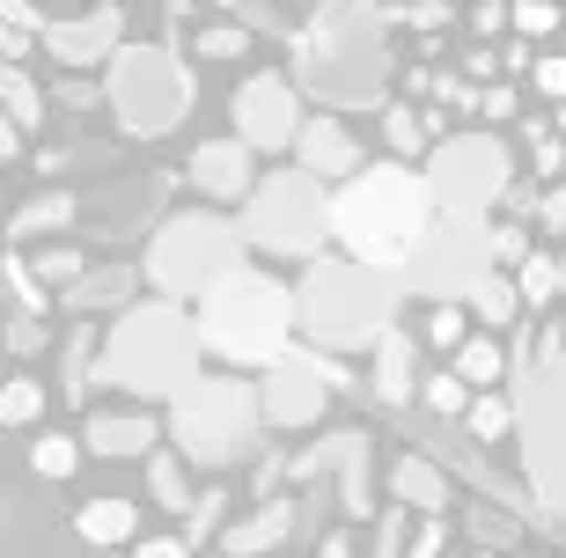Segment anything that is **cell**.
<instances>
[{"label": "cell", "mask_w": 566, "mask_h": 558, "mask_svg": "<svg viewBox=\"0 0 566 558\" xmlns=\"http://www.w3.org/2000/svg\"><path fill=\"white\" fill-rule=\"evenodd\" d=\"M427 228H434V191L412 162H368L354 177H338L332 243H346V257L376 272H405V257L427 243Z\"/></svg>", "instance_id": "1"}, {"label": "cell", "mask_w": 566, "mask_h": 558, "mask_svg": "<svg viewBox=\"0 0 566 558\" xmlns=\"http://www.w3.org/2000/svg\"><path fill=\"white\" fill-rule=\"evenodd\" d=\"M199 324L177 294L163 302H126L118 324L104 331V352H96V368L88 382H111V390H126L133 404H169V397L185 390L191 375H199Z\"/></svg>", "instance_id": "2"}, {"label": "cell", "mask_w": 566, "mask_h": 558, "mask_svg": "<svg viewBox=\"0 0 566 558\" xmlns=\"http://www.w3.org/2000/svg\"><path fill=\"white\" fill-rule=\"evenodd\" d=\"M191 324H199V346L213 360H229L235 375L273 368L280 352L294 346V287H280L273 272H258L243 257L207 294H191Z\"/></svg>", "instance_id": "3"}, {"label": "cell", "mask_w": 566, "mask_h": 558, "mask_svg": "<svg viewBox=\"0 0 566 558\" xmlns=\"http://www.w3.org/2000/svg\"><path fill=\"white\" fill-rule=\"evenodd\" d=\"M398 272H376L360 257H332L316 250L302 257V280H294V331H310L316 346H376L382 324H398Z\"/></svg>", "instance_id": "4"}, {"label": "cell", "mask_w": 566, "mask_h": 558, "mask_svg": "<svg viewBox=\"0 0 566 558\" xmlns=\"http://www.w3.org/2000/svg\"><path fill=\"white\" fill-rule=\"evenodd\" d=\"M382 66H390V44L360 0H332L294 30V82H310V96H324V104L382 96Z\"/></svg>", "instance_id": "5"}, {"label": "cell", "mask_w": 566, "mask_h": 558, "mask_svg": "<svg viewBox=\"0 0 566 558\" xmlns=\"http://www.w3.org/2000/svg\"><path fill=\"white\" fill-rule=\"evenodd\" d=\"M258 427H265V419H258V382L251 375H207L199 368L163 412V441L185 455L191 471H229L235 455L251 449Z\"/></svg>", "instance_id": "6"}, {"label": "cell", "mask_w": 566, "mask_h": 558, "mask_svg": "<svg viewBox=\"0 0 566 558\" xmlns=\"http://www.w3.org/2000/svg\"><path fill=\"white\" fill-rule=\"evenodd\" d=\"M243 257H251V243H243V228H235L229 213L191 207V213H169V221L147 235L140 272L155 280V294H177V302H191V294H207L221 272H235Z\"/></svg>", "instance_id": "7"}, {"label": "cell", "mask_w": 566, "mask_h": 558, "mask_svg": "<svg viewBox=\"0 0 566 558\" xmlns=\"http://www.w3.org/2000/svg\"><path fill=\"white\" fill-rule=\"evenodd\" d=\"M104 66H111L104 74V110L118 118L126 140H163L169 125H185L191 74H185L177 52H163V44H118Z\"/></svg>", "instance_id": "8"}, {"label": "cell", "mask_w": 566, "mask_h": 558, "mask_svg": "<svg viewBox=\"0 0 566 558\" xmlns=\"http://www.w3.org/2000/svg\"><path fill=\"white\" fill-rule=\"evenodd\" d=\"M235 228H243V243L265 250V257H316L324 250V235H332V191L316 185L310 169H273V177H258L251 199H243V213H235Z\"/></svg>", "instance_id": "9"}, {"label": "cell", "mask_w": 566, "mask_h": 558, "mask_svg": "<svg viewBox=\"0 0 566 558\" xmlns=\"http://www.w3.org/2000/svg\"><path fill=\"white\" fill-rule=\"evenodd\" d=\"M427 191H434V213H471V221H493L515 185V147L501 133H441L427 147Z\"/></svg>", "instance_id": "10"}, {"label": "cell", "mask_w": 566, "mask_h": 558, "mask_svg": "<svg viewBox=\"0 0 566 558\" xmlns=\"http://www.w3.org/2000/svg\"><path fill=\"white\" fill-rule=\"evenodd\" d=\"M493 272V221H471V213H434L427 243L405 257L398 287L420 294V302H463L471 280Z\"/></svg>", "instance_id": "11"}, {"label": "cell", "mask_w": 566, "mask_h": 558, "mask_svg": "<svg viewBox=\"0 0 566 558\" xmlns=\"http://www.w3.org/2000/svg\"><path fill=\"white\" fill-rule=\"evenodd\" d=\"M258 419L280 427V434H310L332 419V382L316 375L310 346H287L273 368H258Z\"/></svg>", "instance_id": "12"}, {"label": "cell", "mask_w": 566, "mask_h": 558, "mask_svg": "<svg viewBox=\"0 0 566 558\" xmlns=\"http://www.w3.org/2000/svg\"><path fill=\"white\" fill-rule=\"evenodd\" d=\"M229 118H235V140H251V155H287L294 133H302L294 74H251V82H235Z\"/></svg>", "instance_id": "13"}, {"label": "cell", "mask_w": 566, "mask_h": 558, "mask_svg": "<svg viewBox=\"0 0 566 558\" xmlns=\"http://www.w3.org/2000/svg\"><path fill=\"white\" fill-rule=\"evenodd\" d=\"M191 191L207 199V207H243L258 185V169H251V140H235V133H221V140H199L191 147V162H185Z\"/></svg>", "instance_id": "14"}, {"label": "cell", "mask_w": 566, "mask_h": 558, "mask_svg": "<svg viewBox=\"0 0 566 558\" xmlns=\"http://www.w3.org/2000/svg\"><path fill=\"white\" fill-rule=\"evenodd\" d=\"M118 38H126V8H82V15H44V52L60 66H104L111 52H118Z\"/></svg>", "instance_id": "15"}, {"label": "cell", "mask_w": 566, "mask_h": 558, "mask_svg": "<svg viewBox=\"0 0 566 558\" xmlns=\"http://www.w3.org/2000/svg\"><path fill=\"white\" fill-rule=\"evenodd\" d=\"M294 169H310L316 185H338V177H354L360 169V147H354V133L338 118H302V133H294Z\"/></svg>", "instance_id": "16"}, {"label": "cell", "mask_w": 566, "mask_h": 558, "mask_svg": "<svg viewBox=\"0 0 566 558\" xmlns=\"http://www.w3.org/2000/svg\"><path fill=\"white\" fill-rule=\"evenodd\" d=\"M420 338L405 331V324H382L376 331V375H368V382H376V397L382 404H412V397H420Z\"/></svg>", "instance_id": "17"}, {"label": "cell", "mask_w": 566, "mask_h": 558, "mask_svg": "<svg viewBox=\"0 0 566 558\" xmlns=\"http://www.w3.org/2000/svg\"><path fill=\"white\" fill-rule=\"evenodd\" d=\"M155 441H163V419L140 412V404L88 412V427H82V449H88V455H147Z\"/></svg>", "instance_id": "18"}, {"label": "cell", "mask_w": 566, "mask_h": 558, "mask_svg": "<svg viewBox=\"0 0 566 558\" xmlns=\"http://www.w3.org/2000/svg\"><path fill=\"white\" fill-rule=\"evenodd\" d=\"M294 515H302V507L273 493V499H258L243 522H221V537H213V544H221L229 558H265V551H280V544H287Z\"/></svg>", "instance_id": "19"}, {"label": "cell", "mask_w": 566, "mask_h": 558, "mask_svg": "<svg viewBox=\"0 0 566 558\" xmlns=\"http://www.w3.org/2000/svg\"><path fill=\"white\" fill-rule=\"evenodd\" d=\"M74 537L96 544V551H118V544L140 537V507H133V499H118V493L82 499V507H74Z\"/></svg>", "instance_id": "20"}, {"label": "cell", "mask_w": 566, "mask_h": 558, "mask_svg": "<svg viewBox=\"0 0 566 558\" xmlns=\"http://www.w3.org/2000/svg\"><path fill=\"white\" fill-rule=\"evenodd\" d=\"M390 493H398L412 515H449V477H441V463H427V455H398V463H390Z\"/></svg>", "instance_id": "21"}, {"label": "cell", "mask_w": 566, "mask_h": 558, "mask_svg": "<svg viewBox=\"0 0 566 558\" xmlns=\"http://www.w3.org/2000/svg\"><path fill=\"white\" fill-rule=\"evenodd\" d=\"M463 309H471V324H479V331H507V324L523 316V294H515V280H507V272L493 265L485 280H471Z\"/></svg>", "instance_id": "22"}, {"label": "cell", "mask_w": 566, "mask_h": 558, "mask_svg": "<svg viewBox=\"0 0 566 558\" xmlns=\"http://www.w3.org/2000/svg\"><path fill=\"white\" fill-rule=\"evenodd\" d=\"M126 294H133V265H104V272H82L74 287H60V309L96 316V309H118Z\"/></svg>", "instance_id": "23"}, {"label": "cell", "mask_w": 566, "mask_h": 558, "mask_svg": "<svg viewBox=\"0 0 566 558\" xmlns=\"http://www.w3.org/2000/svg\"><path fill=\"white\" fill-rule=\"evenodd\" d=\"M382 140H390V155H398V162H405V155H427V147H434L441 140V110L434 104H390V110H382Z\"/></svg>", "instance_id": "24"}, {"label": "cell", "mask_w": 566, "mask_h": 558, "mask_svg": "<svg viewBox=\"0 0 566 558\" xmlns=\"http://www.w3.org/2000/svg\"><path fill=\"white\" fill-rule=\"evenodd\" d=\"M354 455H368V434H324L302 455H287V477L294 485H316V477H338V463H354Z\"/></svg>", "instance_id": "25"}, {"label": "cell", "mask_w": 566, "mask_h": 558, "mask_svg": "<svg viewBox=\"0 0 566 558\" xmlns=\"http://www.w3.org/2000/svg\"><path fill=\"white\" fill-rule=\"evenodd\" d=\"M449 368H457L471 390H493V382L507 375V346H501V331H471L457 352H449Z\"/></svg>", "instance_id": "26"}, {"label": "cell", "mask_w": 566, "mask_h": 558, "mask_svg": "<svg viewBox=\"0 0 566 558\" xmlns=\"http://www.w3.org/2000/svg\"><path fill=\"white\" fill-rule=\"evenodd\" d=\"M82 434H60V427H38V434H30V471L44 477V485H66V477L82 471Z\"/></svg>", "instance_id": "27"}, {"label": "cell", "mask_w": 566, "mask_h": 558, "mask_svg": "<svg viewBox=\"0 0 566 558\" xmlns=\"http://www.w3.org/2000/svg\"><path fill=\"white\" fill-rule=\"evenodd\" d=\"M147 493H155V507H169V515H185L191 507V463L177 449H147Z\"/></svg>", "instance_id": "28"}, {"label": "cell", "mask_w": 566, "mask_h": 558, "mask_svg": "<svg viewBox=\"0 0 566 558\" xmlns=\"http://www.w3.org/2000/svg\"><path fill=\"white\" fill-rule=\"evenodd\" d=\"M74 213H82V199H74V191H44V199H30V207H15V221H8V243L52 235V228H74Z\"/></svg>", "instance_id": "29"}, {"label": "cell", "mask_w": 566, "mask_h": 558, "mask_svg": "<svg viewBox=\"0 0 566 558\" xmlns=\"http://www.w3.org/2000/svg\"><path fill=\"white\" fill-rule=\"evenodd\" d=\"M44 419V382L38 375H8L0 382V434H38Z\"/></svg>", "instance_id": "30"}, {"label": "cell", "mask_w": 566, "mask_h": 558, "mask_svg": "<svg viewBox=\"0 0 566 558\" xmlns=\"http://www.w3.org/2000/svg\"><path fill=\"white\" fill-rule=\"evenodd\" d=\"M0 110H8V118H15L22 133H38V125L52 118V96H44V88L30 82L22 66H0Z\"/></svg>", "instance_id": "31"}, {"label": "cell", "mask_w": 566, "mask_h": 558, "mask_svg": "<svg viewBox=\"0 0 566 558\" xmlns=\"http://www.w3.org/2000/svg\"><path fill=\"white\" fill-rule=\"evenodd\" d=\"M507 280H515V294H523V309H552V302H559V257H552V250H530Z\"/></svg>", "instance_id": "32"}, {"label": "cell", "mask_w": 566, "mask_h": 558, "mask_svg": "<svg viewBox=\"0 0 566 558\" xmlns=\"http://www.w3.org/2000/svg\"><path fill=\"white\" fill-rule=\"evenodd\" d=\"M471 441H501L507 427H515V404H507L501 390H471V404H463V419H457Z\"/></svg>", "instance_id": "33"}, {"label": "cell", "mask_w": 566, "mask_h": 558, "mask_svg": "<svg viewBox=\"0 0 566 558\" xmlns=\"http://www.w3.org/2000/svg\"><path fill=\"white\" fill-rule=\"evenodd\" d=\"M338 515L346 522H376V477H368V455L338 463Z\"/></svg>", "instance_id": "34"}, {"label": "cell", "mask_w": 566, "mask_h": 558, "mask_svg": "<svg viewBox=\"0 0 566 558\" xmlns=\"http://www.w3.org/2000/svg\"><path fill=\"white\" fill-rule=\"evenodd\" d=\"M0 287L15 294V309H22V316H44V309H52V287H44L38 272H30V257H15V250L0 257Z\"/></svg>", "instance_id": "35"}, {"label": "cell", "mask_w": 566, "mask_h": 558, "mask_svg": "<svg viewBox=\"0 0 566 558\" xmlns=\"http://www.w3.org/2000/svg\"><path fill=\"white\" fill-rule=\"evenodd\" d=\"M463 338H471V309H463V302H434V309H427V331H420V346H434L441 360H449V352H457Z\"/></svg>", "instance_id": "36"}, {"label": "cell", "mask_w": 566, "mask_h": 558, "mask_svg": "<svg viewBox=\"0 0 566 558\" xmlns=\"http://www.w3.org/2000/svg\"><path fill=\"white\" fill-rule=\"evenodd\" d=\"M420 404L434 419H463V404H471V382H463L457 368H434V375H420Z\"/></svg>", "instance_id": "37"}, {"label": "cell", "mask_w": 566, "mask_h": 558, "mask_svg": "<svg viewBox=\"0 0 566 558\" xmlns=\"http://www.w3.org/2000/svg\"><path fill=\"white\" fill-rule=\"evenodd\" d=\"M221 515H229V485L191 493V507H185V544H191V551H199L207 537H221Z\"/></svg>", "instance_id": "38"}, {"label": "cell", "mask_w": 566, "mask_h": 558, "mask_svg": "<svg viewBox=\"0 0 566 558\" xmlns=\"http://www.w3.org/2000/svg\"><path fill=\"white\" fill-rule=\"evenodd\" d=\"M30 272H38L44 287H74L88 272V257H82V243H44L38 257H30Z\"/></svg>", "instance_id": "39"}, {"label": "cell", "mask_w": 566, "mask_h": 558, "mask_svg": "<svg viewBox=\"0 0 566 558\" xmlns=\"http://www.w3.org/2000/svg\"><path fill=\"white\" fill-rule=\"evenodd\" d=\"M559 22H566L559 0H507V30H515V38H552Z\"/></svg>", "instance_id": "40"}, {"label": "cell", "mask_w": 566, "mask_h": 558, "mask_svg": "<svg viewBox=\"0 0 566 558\" xmlns=\"http://www.w3.org/2000/svg\"><path fill=\"white\" fill-rule=\"evenodd\" d=\"M405 537H412V507H376V537H368V558H405Z\"/></svg>", "instance_id": "41"}, {"label": "cell", "mask_w": 566, "mask_h": 558, "mask_svg": "<svg viewBox=\"0 0 566 558\" xmlns=\"http://www.w3.org/2000/svg\"><path fill=\"white\" fill-rule=\"evenodd\" d=\"M191 52H199V60H243V52H251V30H235V22L199 30V38H191Z\"/></svg>", "instance_id": "42"}, {"label": "cell", "mask_w": 566, "mask_h": 558, "mask_svg": "<svg viewBox=\"0 0 566 558\" xmlns=\"http://www.w3.org/2000/svg\"><path fill=\"white\" fill-rule=\"evenodd\" d=\"M530 250H537V235H530L523 221H501V228H493V265H501V272H515Z\"/></svg>", "instance_id": "43"}, {"label": "cell", "mask_w": 566, "mask_h": 558, "mask_svg": "<svg viewBox=\"0 0 566 558\" xmlns=\"http://www.w3.org/2000/svg\"><path fill=\"white\" fill-rule=\"evenodd\" d=\"M530 88L552 96V104H566V52H537L530 60Z\"/></svg>", "instance_id": "44"}, {"label": "cell", "mask_w": 566, "mask_h": 558, "mask_svg": "<svg viewBox=\"0 0 566 558\" xmlns=\"http://www.w3.org/2000/svg\"><path fill=\"white\" fill-rule=\"evenodd\" d=\"M441 551H449V522L420 515V522H412V537H405V558H441Z\"/></svg>", "instance_id": "45"}, {"label": "cell", "mask_w": 566, "mask_h": 558, "mask_svg": "<svg viewBox=\"0 0 566 558\" xmlns=\"http://www.w3.org/2000/svg\"><path fill=\"white\" fill-rule=\"evenodd\" d=\"M52 104H60V110H96V104H104V82H82V74H66V82L52 88Z\"/></svg>", "instance_id": "46"}, {"label": "cell", "mask_w": 566, "mask_h": 558, "mask_svg": "<svg viewBox=\"0 0 566 558\" xmlns=\"http://www.w3.org/2000/svg\"><path fill=\"white\" fill-rule=\"evenodd\" d=\"M537 228H545V235H559V243H566V185L537 191Z\"/></svg>", "instance_id": "47"}, {"label": "cell", "mask_w": 566, "mask_h": 558, "mask_svg": "<svg viewBox=\"0 0 566 558\" xmlns=\"http://www.w3.org/2000/svg\"><path fill=\"white\" fill-rule=\"evenodd\" d=\"M0 352H44V324H38V316H15L8 338H0Z\"/></svg>", "instance_id": "48"}, {"label": "cell", "mask_w": 566, "mask_h": 558, "mask_svg": "<svg viewBox=\"0 0 566 558\" xmlns=\"http://www.w3.org/2000/svg\"><path fill=\"white\" fill-rule=\"evenodd\" d=\"M0 22H15V30L44 38V8H38V0H0Z\"/></svg>", "instance_id": "49"}, {"label": "cell", "mask_w": 566, "mask_h": 558, "mask_svg": "<svg viewBox=\"0 0 566 558\" xmlns=\"http://www.w3.org/2000/svg\"><path fill=\"white\" fill-rule=\"evenodd\" d=\"M133 558H191V544H185V529L177 537H133Z\"/></svg>", "instance_id": "50"}, {"label": "cell", "mask_w": 566, "mask_h": 558, "mask_svg": "<svg viewBox=\"0 0 566 558\" xmlns=\"http://www.w3.org/2000/svg\"><path fill=\"white\" fill-rule=\"evenodd\" d=\"M30 44H38L30 30H15V22H0V66H22V60H30Z\"/></svg>", "instance_id": "51"}, {"label": "cell", "mask_w": 566, "mask_h": 558, "mask_svg": "<svg viewBox=\"0 0 566 558\" xmlns=\"http://www.w3.org/2000/svg\"><path fill=\"white\" fill-rule=\"evenodd\" d=\"M471 30H479V38H501V30H507V8H501V0H479V8H471Z\"/></svg>", "instance_id": "52"}, {"label": "cell", "mask_w": 566, "mask_h": 558, "mask_svg": "<svg viewBox=\"0 0 566 558\" xmlns=\"http://www.w3.org/2000/svg\"><path fill=\"white\" fill-rule=\"evenodd\" d=\"M22 140H30V133H22V125L8 118V110H0V169H8V162H22Z\"/></svg>", "instance_id": "53"}, {"label": "cell", "mask_w": 566, "mask_h": 558, "mask_svg": "<svg viewBox=\"0 0 566 558\" xmlns=\"http://www.w3.org/2000/svg\"><path fill=\"white\" fill-rule=\"evenodd\" d=\"M479 110H485V118H515V88H479Z\"/></svg>", "instance_id": "54"}, {"label": "cell", "mask_w": 566, "mask_h": 558, "mask_svg": "<svg viewBox=\"0 0 566 558\" xmlns=\"http://www.w3.org/2000/svg\"><path fill=\"white\" fill-rule=\"evenodd\" d=\"M530 60H537V52H530V38L507 44V52H501V74H530Z\"/></svg>", "instance_id": "55"}, {"label": "cell", "mask_w": 566, "mask_h": 558, "mask_svg": "<svg viewBox=\"0 0 566 558\" xmlns=\"http://www.w3.org/2000/svg\"><path fill=\"white\" fill-rule=\"evenodd\" d=\"M316 558H360V551H354L346 537H324V551H316Z\"/></svg>", "instance_id": "56"}, {"label": "cell", "mask_w": 566, "mask_h": 558, "mask_svg": "<svg viewBox=\"0 0 566 558\" xmlns=\"http://www.w3.org/2000/svg\"><path fill=\"white\" fill-rule=\"evenodd\" d=\"M559 302H566V257H559Z\"/></svg>", "instance_id": "57"}, {"label": "cell", "mask_w": 566, "mask_h": 558, "mask_svg": "<svg viewBox=\"0 0 566 558\" xmlns=\"http://www.w3.org/2000/svg\"><path fill=\"white\" fill-rule=\"evenodd\" d=\"M0 382H8V352H0Z\"/></svg>", "instance_id": "58"}, {"label": "cell", "mask_w": 566, "mask_h": 558, "mask_svg": "<svg viewBox=\"0 0 566 558\" xmlns=\"http://www.w3.org/2000/svg\"><path fill=\"white\" fill-rule=\"evenodd\" d=\"M559 177H566V169H559Z\"/></svg>", "instance_id": "59"}]
</instances>
